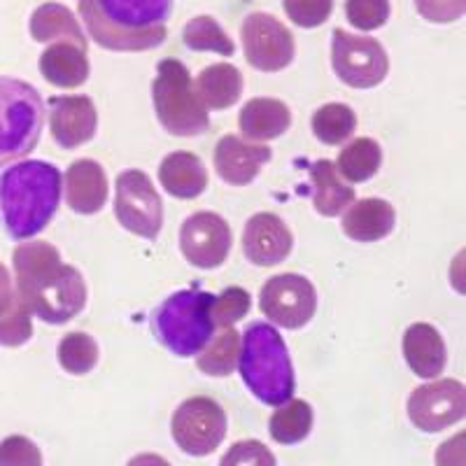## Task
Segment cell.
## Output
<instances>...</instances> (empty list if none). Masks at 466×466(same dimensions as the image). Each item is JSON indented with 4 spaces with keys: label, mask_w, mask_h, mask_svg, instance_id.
Masks as SVG:
<instances>
[{
    "label": "cell",
    "mask_w": 466,
    "mask_h": 466,
    "mask_svg": "<svg viewBox=\"0 0 466 466\" xmlns=\"http://www.w3.org/2000/svg\"><path fill=\"white\" fill-rule=\"evenodd\" d=\"M16 294L31 313L47 324H66L86 306V285L75 266L61 261V255L47 240L22 243L12 255Z\"/></svg>",
    "instance_id": "obj_1"
},
{
    "label": "cell",
    "mask_w": 466,
    "mask_h": 466,
    "mask_svg": "<svg viewBox=\"0 0 466 466\" xmlns=\"http://www.w3.org/2000/svg\"><path fill=\"white\" fill-rule=\"evenodd\" d=\"M61 170L47 161H22L0 173V222L15 240H28L56 215Z\"/></svg>",
    "instance_id": "obj_2"
},
{
    "label": "cell",
    "mask_w": 466,
    "mask_h": 466,
    "mask_svg": "<svg viewBox=\"0 0 466 466\" xmlns=\"http://www.w3.org/2000/svg\"><path fill=\"white\" fill-rule=\"evenodd\" d=\"M238 369L245 385L266 406L289 401L297 390L289 350L273 324L252 322L240 334Z\"/></svg>",
    "instance_id": "obj_3"
},
{
    "label": "cell",
    "mask_w": 466,
    "mask_h": 466,
    "mask_svg": "<svg viewBox=\"0 0 466 466\" xmlns=\"http://www.w3.org/2000/svg\"><path fill=\"white\" fill-rule=\"evenodd\" d=\"M212 294L203 289L175 291L152 313L154 336L175 357H197L212 339Z\"/></svg>",
    "instance_id": "obj_4"
},
{
    "label": "cell",
    "mask_w": 466,
    "mask_h": 466,
    "mask_svg": "<svg viewBox=\"0 0 466 466\" xmlns=\"http://www.w3.org/2000/svg\"><path fill=\"white\" fill-rule=\"evenodd\" d=\"M45 127V103L33 85L0 77V168L35 149Z\"/></svg>",
    "instance_id": "obj_5"
},
{
    "label": "cell",
    "mask_w": 466,
    "mask_h": 466,
    "mask_svg": "<svg viewBox=\"0 0 466 466\" xmlns=\"http://www.w3.org/2000/svg\"><path fill=\"white\" fill-rule=\"evenodd\" d=\"M152 98L157 119L170 136L191 138L210 128L208 107L194 89L189 70L182 61L164 58L152 82Z\"/></svg>",
    "instance_id": "obj_6"
},
{
    "label": "cell",
    "mask_w": 466,
    "mask_h": 466,
    "mask_svg": "<svg viewBox=\"0 0 466 466\" xmlns=\"http://www.w3.org/2000/svg\"><path fill=\"white\" fill-rule=\"evenodd\" d=\"M170 430L185 455L206 457L218 451L227 436V413L215 399L191 397L177 406Z\"/></svg>",
    "instance_id": "obj_7"
},
{
    "label": "cell",
    "mask_w": 466,
    "mask_h": 466,
    "mask_svg": "<svg viewBox=\"0 0 466 466\" xmlns=\"http://www.w3.org/2000/svg\"><path fill=\"white\" fill-rule=\"evenodd\" d=\"M115 215L127 231L154 240L164 227V203L143 170H124L115 185Z\"/></svg>",
    "instance_id": "obj_8"
},
{
    "label": "cell",
    "mask_w": 466,
    "mask_h": 466,
    "mask_svg": "<svg viewBox=\"0 0 466 466\" xmlns=\"http://www.w3.org/2000/svg\"><path fill=\"white\" fill-rule=\"evenodd\" d=\"M331 64L339 80L352 89H373L390 73V58L373 37H361L336 28L331 40Z\"/></svg>",
    "instance_id": "obj_9"
},
{
    "label": "cell",
    "mask_w": 466,
    "mask_h": 466,
    "mask_svg": "<svg viewBox=\"0 0 466 466\" xmlns=\"http://www.w3.org/2000/svg\"><path fill=\"white\" fill-rule=\"evenodd\" d=\"M259 308L270 324L282 329H301L315 318L318 291L308 278L299 273H282L264 282L259 291Z\"/></svg>",
    "instance_id": "obj_10"
},
{
    "label": "cell",
    "mask_w": 466,
    "mask_h": 466,
    "mask_svg": "<svg viewBox=\"0 0 466 466\" xmlns=\"http://www.w3.org/2000/svg\"><path fill=\"white\" fill-rule=\"evenodd\" d=\"M245 58L261 73H278L294 61V35L276 16L252 12L240 26Z\"/></svg>",
    "instance_id": "obj_11"
},
{
    "label": "cell",
    "mask_w": 466,
    "mask_h": 466,
    "mask_svg": "<svg viewBox=\"0 0 466 466\" xmlns=\"http://www.w3.org/2000/svg\"><path fill=\"white\" fill-rule=\"evenodd\" d=\"M466 415L464 385L452 378L418 387L408 399V418L427 434L443 431Z\"/></svg>",
    "instance_id": "obj_12"
},
{
    "label": "cell",
    "mask_w": 466,
    "mask_h": 466,
    "mask_svg": "<svg viewBox=\"0 0 466 466\" xmlns=\"http://www.w3.org/2000/svg\"><path fill=\"white\" fill-rule=\"evenodd\" d=\"M180 249L185 259L197 268H218L231 249V227L222 215L197 212L187 218L180 231Z\"/></svg>",
    "instance_id": "obj_13"
},
{
    "label": "cell",
    "mask_w": 466,
    "mask_h": 466,
    "mask_svg": "<svg viewBox=\"0 0 466 466\" xmlns=\"http://www.w3.org/2000/svg\"><path fill=\"white\" fill-rule=\"evenodd\" d=\"M98 127V112L86 96H56L49 101V128L58 147L75 149L89 143Z\"/></svg>",
    "instance_id": "obj_14"
},
{
    "label": "cell",
    "mask_w": 466,
    "mask_h": 466,
    "mask_svg": "<svg viewBox=\"0 0 466 466\" xmlns=\"http://www.w3.org/2000/svg\"><path fill=\"white\" fill-rule=\"evenodd\" d=\"M291 231L273 212H259L249 218L243 231V252L255 266H276L289 257Z\"/></svg>",
    "instance_id": "obj_15"
},
{
    "label": "cell",
    "mask_w": 466,
    "mask_h": 466,
    "mask_svg": "<svg viewBox=\"0 0 466 466\" xmlns=\"http://www.w3.org/2000/svg\"><path fill=\"white\" fill-rule=\"evenodd\" d=\"M80 15L85 19V26L89 35L101 47L112 49V52H143V49H154L166 43V26L143 28V31H122L112 26L103 16L101 7L96 0H80Z\"/></svg>",
    "instance_id": "obj_16"
},
{
    "label": "cell",
    "mask_w": 466,
    "mask_h": 466,
    "mask_svg": "<svg viewBox=\"0 0 466 466\" xmlns=\"http://www.w3.org/2000/svg\"><path fill=\"white\" fill-rule=\"evenodd\" d=\"M270 161V147L245 143L238 136H224L215 147V170L224 182L245 187Z\"/></svg>",
    "instance_id": "obj_17"
},
{
    "label": "cell",
    "mask_w": 466,
    "mask_h": 466,
    "mask_svg": "<svg viewBox=\"0 0 466 466\" xmlns=\"http://www.w3.org/2000/svg\"><path fill=\"white\" fill-rule=\"evenodd\" d=\"M66 201L77 215H96L107 201V177L98 161L80 159L66 170Z\"/></svg>",
    "instance_id": "obj_18"
},
{
    "label": "cell",
    "mask_w": 466,
    "mask_h": 466,
    "mask_svg": "<svg viewBox=\"0 0 466 466\" xmlns=\"http://www.w3.org/2000/svg\"><path fill=\"white\" fill-rule=\"evenodd\" d=\"M403 357L415 376L439 378L448 361V350L431 324L415 322L403 334Z\"/></svg>",
    "instance_id": "obj_19"
},
{
    "label": "cell",
    "mask_w": 466,
    "mask_h": 466,
    "mask_svg": "<svg viewBox=\"0 0 466 466\" xmlns=\"http://www.w3.org/2000/svg\"><path fill=\"white\" fill-rule=\"evenodd\" d=\"M397 212L382 198H361L350 203L343 218V233L357 243H376L394 231Z\"/></svg>",
    "instance_id": "obj_20"
},
{
    "label": "cell",
    "mask_w": 466,
    "mask_h": 466,
    "mask_svg": "<svg viewBox=\"0 0 466 466\" xmlns=\"http://www.w3.org/2000/svg\"><path fill=\"white\" fill-rule=\"evenodd\" d=\"M103 16L122 31L166 26L173 12V0H96Z\"/></svg>",
    "instance_id": "obj_21"
},
{
    "label": "cell",
    "mask_w": 466,
    "mask_h": 466,
    "mask_svg": "<svg viewBox=\"0 0 466 466\" xmlns=\"http://www.w3.org/2000/svg\"><path fill=\"white\" fill-rule=\"evenodd\" d=\"M161 187L175 198H197L208 187V170L197 154L173 152L159 166Z\"/></svg>",
    "instance_id": "obj_22"
},
{
    "label": "cell",
    "mask_w": 466,
    "mask_h": 466,
    "mask_svg": "<svg viewBox=\"0 0 466 466\" xmlns=\"http://www.w3.org/2000/svg\"><path fill=\"white\" fill-rule=\"evenodd\" d=\"M240 131L248 140H276L289 128L291 112L278 98H252L240 110Z\"/></svg>",
    "instance_id": "obj_23"
},
{
    "label": "cell",
    "mask_w": 466,
    "mask_h": 466,
    "mask_svg": "<svg viewBox=\"0 0 466 466\" xmlns=\"http://www.w3.org/2000/svg\"><path fill=\"white\" fill-rule=\"evenodd\" d=\"M40 73L49 85L75 89L89 80V58L77 45L56 43L40 56Z\"/></svg>",
    "instance_id": "obj_24"
},
{
    "label": "cell",
    "mask_w": 466,
    "mask_h": 466,
    "mask_svg": "<svg viewBox=\"0 0 466 466\" xmlns=\"http://www.w3.org/2000/svg\"><path fill=\"white\" fill-rule=\"evenodd\" d=\"M313 180V206L322 218H339L355 203V187L345 185V180L336 170V164L329 159L315 161L310 168Z\"/></svg>",
    "instance_id": "obj_25"
},
{
    "label": "cell",
    "mask_w": 466,
    "mask_h": 466,
    "mask_svg": "<svg viewBox=\"0 0 466 466\" xmlns=\"http://www.w3.org/2000/svg\"><path fill=\"white\" fill-rule=\"evenodd\" d=\"M31 35L37 43H73L86 52V37L73 12L58 3H45L31 16Z\"/></svg>",
    "instance_id": "obj_26"
},
{
    "label": "cell",
    "mask_w": 466,
    "mask_h": 466,
    "mask_svg": "<svg viewBox=\"0 0 466 466\" xmlns=\"http://www.w3.org/2000/svg\"><path fill=\"white\" fill-rule=\"evenodd\" d=\"M194 89L208 110H227L233 103H238L243 94V75L231 64L208 66L198 75Z\"/></svg>",
    "instance_id": "obj_27"
},
{
    "label": "cell",
    "mask_w": 466,
    "mask_h": 466,
    "mask_svg": "<svg viewBox=\"0 0 466 466\" xmlns=\"http://www.w3.org/2000/svg\"><path fill=\"white\" fill-rule=\"evenodd\" d=\"M382 164V149L373 138H357L340 149L336 170L343 180L360 185L371 180Z\"/></svg>",
    "instance_id": "obj_28"
},
{
    "label": "cell",
    "mask_w": 466,
    "mask_h": 466,
    "mask_svg": "<svg viewBox=\"0 0 466 466\" xmlns=\"http://www.w3.org/2000/svg\"><path fill=\"white\" fill-rule=\"evenodd\" d=\"M313 430V408L303 399H289L280 403L276 413L270 415L268 431L276 443L294 445L301 443Z\"/></svg>",
    "instance_id": "obj_29"
},
{
    "label": "cell",
    "mask_w": 466,
    "mask_h": 466,
    "mask_svg": "<svg viewBox=\"0 0 466 466\" xmlns=\"http://www.w3.org/2000/svg\"><path fill=\"white\" fill-rule=\"evenodd\" d=\"M240 357V334L236 329L227 327L219 336H215L210 345L198 352L197 366L206 376H231L238 369Z\"/></svg>",
    "instance_id": "obj_30"
},
{
    "label": "cell",
    "mask_w": 466,
    "mask_h": 466,
    "mask_svg": "<svg viewBox=\"0 0 466 466\" xmlns=\"http://www.w3.org/2000/svg\"><path fill=\"white\" fill-rule=\"evenodd\" d=\"M355 128V112L343 103H327L313 115L315 138L324 145H343L345 140L352 138Z\"/></svg>",
    "instance_id": "obj_31"
},
{
    "label": "cell",
    "mask_w": 466,
    "mask_h": 466,
    "mask_svg": "<svg viewBox=\"0 0 466 466\" xmlns=\"http://www.w3.org/2000/svg\"><path fill=\"white\" fill-rule=\"evenodd\" d=\"M58 364L73 376H85L91 373L98 364V343L85 331H70L58 343Z\"/></svg>",
    "instance_id": "obj_32"
},
{
    "label": "cell",
    "mask_w": 466,
    "mask_h": 466,
    "mask_svg": "<svg viewBox=\"0 0 466 466\" xmlns=\"http://www.w3.org/2000/svg\"><path fill=\"white\" fill-rule=\"evenodd\" d=\"M182 40L191 52H215L222 54V56H231L236 52L231 37L224 33V28L212 16L206 15L194 16L187 24L185 31H182Z\"/></svg>",
    "instance_id": "obj_33"
},
{
    "label": "cell",
    "mask_w": 466,
    "mask_h": 466,
    "mask_svg": "<svg viewBox=\"0 0 466 466\" xmlns=\"http://www.w3.org/2000/svg\"><path fill=\"white\" fill-rule=\"evenodd\" d=\"M33 336V313L24 299L15 291L7 308L0 310V345L19 348Z\"/></svg>",
    "instance_id": "obj_34"
},
{
    "label": "cell",
    "mask_w": 466,
    "mask_h": 466,
    "mask_svg": "<svg viewBox=\"0 0 466 466\" xmlns=\"http://www.w3.org/2000/svg\"><path fill=\"white\" fill-rule=\"evenodd\" d=\"M249 310V294L243 289V287H228L224 289L219 297L212 299V308H210V315H212V322L215 327H233L236 322L248 315Z\"/></svg>",
    "instance_id": "obj_35"
},
{
    "label": "cell",
    "mask_w": 466,
    "mask_h": 466,
    "mask_svg": "<svg viewBox=\"0 0 466 466\" xmlns=\"http://www.w3.org/2000/svg\"><path fill=\"white\" fill-rule=\"evenodd\" d=\"M345 15L357 31H376L390 19V0H345Z\"/></svg>",
    "instance_id": "obj_36"
},
{
    "label": "cell",
    "mask_w": 466,
    "mask_h": 466,
    "mask_svg": "<svg viewBox=\"0 0 466 466\" xmlns=\"http://www.w3.org/2000/svg\"><path fill=\"white\" fill-rule=\"evenodd\" d=\"M287 16L301 28H318L334 12V0H282Z\"/></svg>",
    "instance_id": "obj_37"
},
{
    "label": "cell",
    "mask_w": 466,
    "mask_h": 466,
    "mask_svg": "<svg viewBox=\"0 0 466 466\" xmlns=\"http://www.w3.org/2000/svg\"><path fill=\"white\" fill-rule=\"evenodd\" d=\"M43 455L26 436H10L0 443V466H40Z\"/></svg>",
    "instance_id": "obj_38"
},
{
    "label": "cell",
    "mask_w": 466,
    "mask_h": 466,
    "mask_svg": "<svg viewBox=\"0 0 466 466\" xmlns=\"http://www.w3.org/2000/svg\"><path fill=\"white\" fill-rule=\"evenodd\" d=\"M228 464H264L273 466L276 457L261 441H240L222 457V466Z\"/></svg>",
    "instance_id": "obj_39"
},
{
    "label": "cell",
    "mask_w": 466,
    "mask_h": 466,
    "mask_svg": "<svg viewBox=\"0 0 466 466\" xmlns=\"http://www.w3.org/2000/svg\"><path fill=\"white\" fill-rule=\"evenodd\" d=\"M420 15L431 24H451L464 16L466 0H415Z\"/></svg>",
    "instance_id": "obj_40"
},
{
    "label": "cell",
    "mask_w": 466,
    "mask_h": 466,
    "mask_svg": "<svg viewBox=\"0 0 466 466\" xmlns=\"http://www.w3.org/2000/svg\"><path fill=\"white\" fill-rule=\"evenodd\" d=\"M12 297H15V287H12L10 270L0 264V310L7 308V303L12 301Z\"/></svg>",
    "instance_id": "obj_41"
}]
</instances>
